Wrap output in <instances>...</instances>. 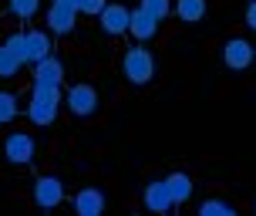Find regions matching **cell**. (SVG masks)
<instances>
[{
	"instance_id": "10",
	"label": "cell",
	"mask_w": 256,
	"mask_h": 216,
	"mask_svg": "<svg viewBox=\"0 0 256 216\" xmlns=\"http://www.w3.org/2000/svg\"><path fill=\"white\" fill-rule=\"evenodd\" d=\"M71 206H74L78 216H102L104 206H108V199H104L102 189H94V186H84V189L74 192V199H71Z\"/></svg>"
},
{
	"instance_id": "23",
	"label": "cell",
	"mask_w": 256,
	"mask_h": 216,
	"mask_svg": "<svg viewBox=\"0 0 256 216\" xmlns=\"http://www.w3.org/2000/svg\"><path fill=\"white\" fill-rule=\"evenodd\" d=\"M246 27H250V31L256 34V0L250 4V7H246Z\"/></svg>"
},
{
	"instance_id": "4",
	"label": "cell",
	"mask_w": 256,
	"mask_h": 216,
	"mask_svg": "<svg viewBox=\"0 0 256 216\" xmlns=\"http://www.w3.org/2000/svg\"><path fill=\"white\" fill-rule=\"evenodd\" d=\"M34 135L30 132H10L4 139V159L10 165H30L34 162Z\"/></svg>"
},
{
	"instance_id": "25",
	"label": "cell",
	"mask_w": 256,
	"mask_h": 216,
	"mask_svg": "<svg viewBox=\"0 0 256 216\" xmlns=\"http://www.w3.org/2000/svg\"><path fill=\"white\" fill-rule=\"evenodd\" d=\"M253 209H256V206H253Z\"/></svg>"
},
{
	"instance_id": "18",
	"label": "cell",
	"mask_w": 256,
	"mask_h": 216,
	"mask_svg": "<svg viewBox=\"0 0 256 216\" xmlns=\"http://www.w3.org/2000/svg\"><path fill=\"white\" fill-rule=\"evenodd\" d=\"M17 95L14 91H0V122H14L17 118Z\"/></svg>"
},
{
	"instance_id": "8",
	"label": "cell",
	"mask_w": 256,
	"mask_h": 216,
	"mask_svg": "<svg viewBox=\"0 0 256 216\" xmlns=\"http://www.w3.org/2000/svg\"><path fill=\"white\" fill-rule=\"evenodd\" d=\"M34 203L38 209H54L64 203V182L58 176H38L34 182Z\"/></svg>"
},
{
	"instance_id": "13",
	"label": "cell",
	"mask_w": 256,
	"mask_h": 216,
	"mask_svg": "<svg viewBox=\"0 0 256 216\" xmlns=\"http://www.w3.org/2000/svg\"><path fill=\"white\" fill-rule=\"evenodd\" d=\"M158 24H162V21H158V17H152V14L148 11H132V24H128V34H132V38L135 41H152L155 34H158Z\"/></svg>"
},
{
	"instance_id": "17",
	"label": "cell",
	"mask_w": 256,
	"mask_h": 216,
	"mask_svg": "<svg viewBox=\"0 0 256 216\" xmlns=\"http://www.w3.org/2000/svg\"><path fill=\"white\" fill-rule=\"evenodd\" d=\"M199 216H236V209L226 199H202L199 203Z\"/></svg>"
},
{
	"instance_id": "7",
	"label": "cell",
	"mask_w": 256,
	"mask_h": 216,
	"mask_svg": "<svg viewBox=\"0 0 256 216\" xmlns=\"http://www.w3.org/2000/svg\"><path fill=\"white\" fill-rule=\"evenodd\" d=\"M98 24L108 38H122L128 34V24H132V11H128L125 4H104L102 14H98Z\"/></svg>"
},
{
	"instance_id": "12",
	"label": "cell",
	"mask_w": 256,
	"mask_h": 216,
	"mask_svg": "<svg viewBox=\"0 0 256 216\" xmlns=\"http://www.w3.org/2000/svg\"><path fill=\"white\" fill-rule=\"evenodd\" d=\"M34 85H51V88H61L64 85V64L54 54H48V58H40L34 64Z\"/></svg>"
},
{
	"instance_id": "19",
	"label": "cell",
	"mask_w": 256,
	"mask_h": 216,
	"mask_svg": "<svg viewBox=\"0 0 256 216\" xmlns=\"http://www.w3.org/2000/svg\"><path fill=\"white\" fill-rule=\"evenodd\" d=\"M38 7H40V0H10V14L17 21H30L38 14Z\"/></svg>"
},
{
	"instance_id": "14",
	"label": "cell",
	"mask_w": 256,
	"mask_h": 216,
	"mask_svg": "<svg viewBox=\"0 0 256 216\" xmlns=\"http://www.w3.org/2000/svg\"><path fill=\"white\" fill-rule=\"evenodd\" d=\"M166 186H168V192H172L176 206L189 203L192 192H196V186H192V176H189V172H172V176H166Z\"/></svg>"
},
{
	"instance_id": "1",
	"label": "cell",
	"mask_w": 256,
	"mask_h": 216,
	"mask_svg": "<svg viewBox=\"0 0 256 216\" xmlns=\"http://www.w3.org/2000/svg\"><path fill=\"white\" fill-rule=\"evenodd\" d=\"M61 88H51V85H34V95H30V105H27V118L38 128L54 125V118L61 112Z\"/></svg>"
},
{
	"instance_id": "15",
	"label": "cell",
	"mask_w": 256,
	"mask_h": 216,
	"mask_svg": "<svg viewBox=\"0 0 256 216\" xmlns=\"http://www.w3.org/2000/svg\"><path fill=\"white\" fill-rule=\"evenodd\" d=\"M176 17H179L182 24H199L206 17V0H176Z\"/></svg>"
},
{
	"instance_id": "3",
	"label": "cell",
	"mask_w": 256,
	"mask_h": 216,
	"mask_svg": "<svg viewBox=\"0 0 256 216\" xmlns=\"http://www.w3.org/2000/svg\"><path fill=\"white\" fill-rule=\"evenodd\" d=\"M64 108L74 118H91L98 112V91H94V85H71L64 91Z\"/></svg>"
},
{
	"instance_id": "5",
	"label": "cell",
	"mask_w": 256,
	"mask_h": 216,
	"mask_svg": "<svg viewBox=\"0 0 256 216\" xmlns=\"http://www.w3.org/2000/svg\"><path fill=\"white\" fill-rule=\"evenodd\" d=\"M78 0H51L48 7V27L51 34H71L78 24Z\"/></svg>"
},
{
	"instance_id": "24",
	"label": "cell",
	"mask_w": 256,
	"mask_h": 216,
	"mask_svg": "<svg viewBox=\"0 0 256 216\" xmlns=\"http://www.w3.org/2000/svg\"><path fill=\"white\" fill-rule=\"evenodd\" d=\"M0 125H4V122H0Z\"/></svg>"
},
{
	"instance_id": "11",
	"label": "cell",
	"mask_w": 256,
	"mask_h": 216,
	"mask_svg": "<svg viewBox=\"0 0 256 216\" xmlns=\"http://www.w3.org/2000/svg\"><path fill=\"white\" fill-rule=\"evenodd\" d=\"M51 51H54V44L48 31H24V64H38Z\"/></svg>"
},
{
	"instance_id": "16",
	"label": "cell",
	"mask_w": 256,
	"mask_h": 216,
	"mask_svg": "<svg viewBox=\"0 0 256 216\" xmlns=\"http://www.w3.org/2000/svg\"><path fill=\"white\" fill-rule=\"evenodd\" d=\"M24 68V61H20V54L10 51L7 44H0V78H14L17 71Z\"/></svg>"
},
{
	"instance_id": "2",
	"label": "cell",
	"mask_w": 256,
	"mask_h": 216,
	"mask_svg": "<svg viewBox=\"0 0 256 216\" xmlns=\"http://www.w3.org/2000/svg\"><path fill=\"white\" fill-rule=\"evenodd\" d=\"M122 75H125L128 85H135V88H142V85H148L155 78V58L148 48H142V44H132L125 54H122Z\"/></svg>"
},
{
	"instance_id": "21",
	"label": "cell",
	"mask_w": 256,
	"mask_h": 216,
	"mask_svg": "<svg viewBox=\"0 0 256 216\" xmlns=\"http://www.w3.org/2000/svg\"><path fill=\"white\" fill-rule=\"evenodd\" d=\"M104 4H108V0H78V11H81V14H91V17H98Z\"/></svg>"
},
{
	"instance_id": "6",
	"label": "cell",
	"mask_w": 256,
	"mask_h": 216,
	"mask_svg": "<svg viewBox=\"0 0 256 216\" xmlns=\"http://www.w3.org/2000/svg\"><path fill=\"white\" fill-rule=\"evenodd\" d=\"M253 58H256V48L246 38H230L222 44V64L230 71H246L253 64Z\"/></svg>"
},
{
	"instance_id": "9",
	"label": "cell",
	"mask_w": 256,
	"mask_h": 216,
	"mask_svg": "<svg viewBox=\"0 0 256 216\" xmlns=\"http://www.w3.org/2000/svg\"><path fill=\"white\" fill-rule=\"evenodd\" d=\"M142 203H145L148 213H168V209L176 206V199H172V192H168L166 179H152V182L145 186V192H142Z\"/></svg>"
},
{
	"instance_id": "22",
	"label": "cell",
	"mask_w": 256,
	"mask_h": 216,
	"mask_svg": "<svg viewBox=\"0 0 256 216\" xmlns=\"http://www.w3.org/2000/svg\"><path fill=\"white\" fill-rule=\"evenodd\" d=\"M4 44H7L10 51H17V54H20V61H24V34H20V31L7 34V41H4Z\"/></svg>"
},
{
	"instance_id": "20",
	"label": "cell",
	"mask_w": 256,
	"mask_h": 216,
	"mask_svg": "<svg viewBox=\"0 0 256 216\" xmlns=\"http://www.w3.org/2000/svg\"><path fill=\"white\" fill-rule=\"evenodd\" d=\"M138 7H142V11H148L152 17H158V21H166L168 14H172V0H142Z\"/></svg>"
}]
</instances>
